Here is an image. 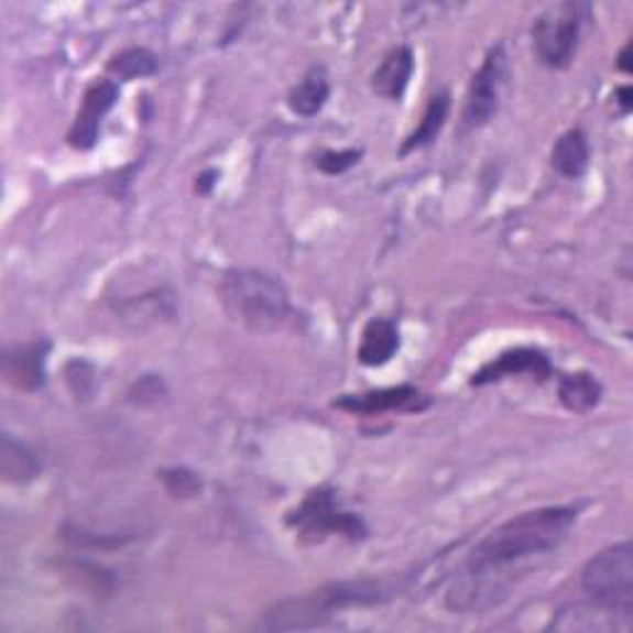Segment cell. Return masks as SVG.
<instances>
[{
	"instance_id": "cell-2",
	"label": "cell",
	"mask_w": 633,
	"mask_h": 633,
	"mask_svg": "<svg viewBox=\"0 0 633 633\" xmlns=\"http://www.w3.org/2000/svg\"><path fill=\"white\" fill-rule=\"evenodd\" d=\"M220 303L226 313L250 331H275L290 309L287 290L263 270H230L220 283Z\"/></svg>"
},
{
	"instance_id": "cell-12",
	"label": "cell",
	"mask_w": 633,
	"mask_h": 633,
	"mask_svg": "<svg viewBox=\"0 0 633 633\" xmlns=\"http://www.w3.org/2000/svg\"><path fill=\"white\" fill-rule=\"evenodd\" d=\"M411 75H414V53H411V47H396L371 75V89L389 102H399L406 92Z\"/></svg>"
},
{
	"instance_id": "cell-9",
	"label": "cell",
	"mask_w": 633,
	"mask_h": 633,
	"mask_svg": "<svg viewBox=\"0 0 633 633\" xmlns=\"http://www.w3.org/2000/svg\"><path fill=\"white\" fill-rule=\"evenodd\" d=\"M117 97H119V89L114 83H109V79H97L95 85H89L83 99V107H79V112H77L75 124L67 134L69 144H73L75 149H83V152L85 149H92L97 144L102 117L114 107Z\"/></svg>"
},
{
	"instance_id": "cell-25",
	"label": "cell",
	"mask_w": 633,
	"mask_h": 633,
	"mask_svg": "<svg viewBox=\"0 0 633 633\" xmlns=\"http://www.w3.org/2000/svg\"><path fill=\"white\" fill-rule=\"evenodd\" d=\"M616 102L621 105V112L626 114L631 109V85H624V87L616 89Z\"/></svg>"
},
{
	"instance_id": "cell-15",
	"label": "cell",
	"mask_w": 633,
	"mask_h": 633,
	"mask_svg": "<svg viewBox=\"0 0 633 633\" xmlns=\"http://www.w3.org/2000/svg\"><path fill=\"white\" fill-rule=\"evenodd\" d=\"M552 166L567 178L585 176L589 166V144L581 129H569L567 134L557 139L555 149H552Z\"/></svg>"
},
{
	"instance_id": "cell-11",
	"label": "cell",
	"mask_w": 633,
	"mask_h": 633,
	"mask_svg": "<svg viewBox=\"0 0 633 633\" xmlns=\"http://www.w3.org/2000/svg\"><path fill=\"white\" fill-rule=\"evenodd\" d=\"M520 374L547 379L552 374L549 359L537 349H512V351H505V354H500L495 361H490L488 367H482L478 374L470 379V384L482 386V384H492V381L520 376Z\"/></svg>"
},
{
	"instance_id": "cell-16",
	"label": "cell",
	"mask_w": 633,
	"mask_h": 633,
	"mask_svg": "<svg viewBox=\"0 0 633 633\" xmlns=\"http://www.w3.org/2000/svg\"><path fill=\"white\" fill-rule=\"evenodd\" d=\"M559 401L575 414H587L601 401V384L589 371H575L559 379Z\"/></svg>"
},
{
	"instance_id": "cell-21",
	"label": "cell",
	"mask_w": 633,
	"mask_h": 633,
	"mask_svg": "<svg viewBox=\"0 0 633 633\" xmlns=\"http://www.w3.org/2000/svg\"><path fill=\"white\" fill-rule=\"evenodd\" d=\"M67 384L73 389V394L77 399H89L95 394V384H97V376H95V369L87 364V361H73V364H67Z\"/></svg>"
},
{
	"instance_id": "cell-7",
	"label": "cell",
	"mask_w": 633,
	"mask_h": 633,
	"mask_svg": "<svg viewBox=\"0 0 633 633\" xmlns=\"http://www.w3.org/2000/svg\"><path fill=\"white\" fill-rule=\"evenodd\" d=\"M502 85H505V53L498 45L490 50L485 63L480 65L473 83H470L463 109L468 127H485L498 114Z\"/></svg>"
},
{
	"instance_id": "cell-17",
	"label": "cell",
	"mask_w": 633,
	"mask_h": 633,
	"mask_svg": "<svg viewBox=\"0 0 633 633\" xmlns=\"http://www.w3.org/2000/svg\"><path fill=\"white\" fill-rule=\"evenodd\" d=\"M329 97V79L321 67L309 69L303 77V83L290 89V109L299 117H315L321 112Z\"/></svg>"
},
{
	"instance_id": "cell-14",
	"label": "cell",
	"mask_w": 633,
	"mask_h": 633,
	"mask_svg": "<svg viewBox=\"0 0 633 633\" xmlns=\"http://www.w3.org/2000/svg\"><path fill=\"white\" fill-rule=\"evenodd\" d=\"M40 473V460L25 444H20L10 434L0 440V476L6 482L23 485Z\"/></svg>"
},
{
	"instance_id": "cell-24",
	"label": "cell",
	"mask_w": 633,
	"mask_h": 633,
	"mask_svg": "<svg viewBox=\"0 0 633 633\" xmlns=\"http://www.w3.org/2000/svg\"><path fill=\"white\" fill-rule=\"evenodd\" d=\"M216 181H218V171H214V168L204 171V174H200L198 181H196V190H198V194H208L210 186H214Z\"/></svg>"
},
{
	"instance_id": "cell-4",
	"label": "cell",
	"mask_w": 633,
	"mask_h": 633,
	"mask_svg": "<svg viewBox=\"0 0 633 633\" xmlns=\"http://www.w3.org/2000/svg\"><path fill=\"white\" fill-rule=\"evenodd\" d=\"M581 589L594 604L611 616H621L631 624L633 619V547L619 542L587 561L581 571Z\"/></svg>"
},
{
	"instance_id": "cell-23",
	"label": "cell",
	"mask_w": 633,
	"mask_h": 633,
	"mask_svg": "<svg viewBox=\"0 0 633 633\" xmlns=\"http://www.w3.org/2000/svg\"><path fill=\"white\" fill-rule=\"evenodd\" d=\"M164 394H166L164 381H161L159 376H144L137 381L129 396H132V401L139 406H152V404H159Z\"/></svg>"
},
{
	"instance_id": "cell-13",
	"label": "cell",
	"mask_w": 633,
	"mask_h": 633,
	"mask_svg": "<svg viewBox=\"0 0 633 633\" xmlns=\"http://www.w3.org/2000/svg\"><path fill=\"white\" fill-rule=\"evenodd\" d=\"M399 347L401 337L396 325H391L389 319H371L364 331H361L357 357L364 367H381L391 361Z\"/></svg>"
},
{
	"instance_id": "cell-3",
	"label": "cell",
	"mask_w": 633,
	"mask_h": 633,
	"mask_svg": "<svg viewBox=\"0 0 633 633\" xmlns=\"http://www.w3.org/2000/svg\"><path fill=\"white\" fill-rule=\"evenodd\" d=\"M391 594V589L384 581H339V585H327L313 594L280 601L273 609L265 611L263 629L268 631H293V629H309L319 626L331 611L345 607H361V604H376Z\"/></svg>"
},
{
	"instance_id": "cell-10",
	"label": "cell",
	"mask_w": 633,
	"mask_h": 633,
	"mask_svg": "<svg viewBox=\"0 0 633 633\" xmlns=\"http://www.w3.org/2000/svg\"><path fill=\"white\" fill-rule=\"evenodd\" d=\"M47 341H30L6 349L3 354V376L13 389L33 394L45 384V359Z\"/></svg>"
},
{
	"instance_id": "cell-1",
	"label": "cell",
	"mask_w": 633,
	"mask_h": 633,
	"mask_svg": "<svg viewBox=\"0 0 633 633\" xmlns=\"http://www.w3.org/2000/svg\"><path fill=\"white\" fill-rule=\"evenodd\" d=\"M577 522V510L542 508L508 520L480 542L468 559L466 575L448 594V607L458 611L478 609L482 599L495 594V581L508 575L512 565L555 552L567 539Z\"/></svg>"
},
{
	"instance_id": "cell-8",
	"label": "cell",
	"mask_w": 633,
	"mask_h": 633,
	"mask_svg": "<svg viewBox=\"0 0 633 633\" xmlns=\"http://www.w3.org/2000/svg\"><path fill=\"white\" fill-rule=\"evenodd\" d=\"M430 404L426 394L414 386H391L364 391V394H349L335 401L337 408H345L357 416H379L389 411H424Z\"/></svg>"
},
{
	"instance_id": "cell-20",
	"label": "cell",
	"mask_w": 633,
	"mask_h": 633,
	"mask_svg": "<svg viewBox=\"0 0 633 633\" xmlns=\"http://www.w3.org/2000/svg\"><path fill=\"white\" fill-rule=\"evenodd\" d=\"M161 480H164L166 490L174 498H190L200 490V480L196 473H190L186 468H171L161 470Z\"/></svg>"
},
{
	"instance_id": "cell-26",
	"label": "cell",
	"mask_w": 633,
	"mask_h": 633,
	"mask_svg": "<svg viewBox=\"0 0 633 633\" xmlns=\"http://www.w3.org/2000/svg\"><path fill=\"white\" fill-rule=\"evenodd\" d=\"M629 53H631V43L621 50V57H619V67L624 69V73H631V67H629Z\"/></svg>"
},
{
	"instance_id": "cell-19",
	"label": "cell",
	"mask_w": 633,
	"mask_h": 633,
	"mask_svg": "<svg viewBox=\"0 0 633 633\" xmlns=\"http://www.w3.org/2000/svg\"><path fill=\"white\" fill-rule=\"evenodd\" d=\"M156 55L146 47H129L124 53H119L109 63V73L117 75L119 79H139L156 73Z\"/></svg>"
},
{
	"instance_id": "cell-5",
	"label": "cell",
	"mask_w": 633,
	"mask_h": 633,
	"mask_svg": "<svg viewBox=\"0 0 633 633\" xmlns=\"http://www.w3.org/2000/svg\"><path fill=\"white\" fill-rule=\"evenodd\" d=\"M587 6L581 3H555L539 13L532 28L537 59L549 69H567L577 55L581 23H585Z\"/></svg>"
},
{
	"instance_id": "cell-22",
	"label": "cell",
	"mask_w": 633,
	"mask_h": 633,
	"mask_svg": "<svg viewBox=\"0 0 633 633\" xmlns=\"http://www.w3.org/2000/svg\"><path fill=\"white\" fill-rule=\"evenodd\" d=\"M361 156V152H354V149H347V152H321L317 156V168L321 171V174H327V176H339V174H345V171H349L351 166L357 164Z\"/></svg>"
},
{
	"instance_id": "cell-18",
	"label": "cell",
	"mask_w": 633,
	"mask_h": 633,
	"mask_svg": "<svg viewBox=\"0 0 633 633\" xmlns=\"http://www.w3.org/2000/svg\"><path fill=\"white\" fill-rule=\"evenodd\" d=\"M448 109H450V97L448 92H438L430 97V102L424 112V119H421V124L411 132V137L401 146V154H411L416 152L421 146H428L434 139L440 134V129L446 124V117H448Z\"/></svg>"
},
{
	"instance_id": "cell-6",
	"label": "cell",
	"mask_w": 633,
	"mask_h": 633,
	"mask_svg": "<svg viewBox=\"0 0 633 633\" xmlns=\"http://www.w3.org/2000/svg\"><path fill=\"white\" fill-rule=\"evenodd\" d=\"M287 525L299 530L303 539L319 542L327 535H341L349 539H361L367 535L364 522L351 512L339 510L331 490H315L305 498L303 505L290 512Z\"/></svg>"
}]
</instances>
